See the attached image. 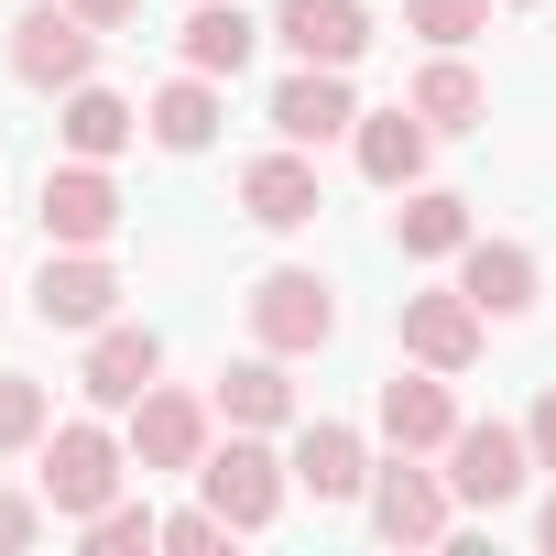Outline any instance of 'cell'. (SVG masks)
Segmentation results:
<instances>
[{"mask_svg": "<svg viewBox=\"0 0 556 556\" xmlns=\"http://www.w3.org/2000/svg\"><path fill=\"white\" fill-rule=\"evenodd\" d=\"M121 480H131V437H110L99 415L45 426V447H34V491H45V513H55V523L110 513V502H121Z\"/></svg>", "mask_w": 556, "mask_h": 556, "instance_id": "obj_1", "label": "cell"}, {"mask_svg": "<svg viewBox=\"0 0 556 556\" xmlns=\"http://www.w3.org/2000/svg\"><path fill=\"white\" fill-rule=\"evenodd\" d=\"M240 317H251V350L317 361V350L339 339V285H328V273H306V262H273L262 285L240 295Z\"/></svg>", "mask_w": 556, "mask_h": 556, "instance_id": "obj_2", "label": "cell"}, {"mask_svg": "<svg viewBox=\"0 0 556 556\" xmlns=\"http://www.w3.org/2000/svg\"><path fill=\"white\" fill-rule=\"evenodd\" d=\"M197 491H207V513H218L229 534H262L273 513H285V491H295V458H273L262 426H229V447L197 458Z\"/></svg>", "mask_w": 556, "mask_h": 556, "instance_id": "obj_3", "label": "cell"}, {"mask_svg": "<svg viewBox=\"0 0 556 556\" xmlns=\"http://www.w3.org/2000/svg\"><path fill=\"white\" fill-rule=\"evenodd\" d=\"M99 45H110V34L77 12V0H34V12L12 23V77L45 88V99H66V88L99 77Z\"/></svg>", "mask_w": 556, "mask_h": 556, "instance_id": "obj_4", "label": "cell"}, {"mask_svg": "<svg viewBox=\"0 0 556 556\" xmlns=\"http://www.w3.org/2000/svg\"><path fill=\"white\" fill-rule=\"evenodd\" d=\"M523 480H534V437L523 426H469L458 415V437H447V491L469 502V513H502V502H523Z\"/></svg>", "mask_w": 556, "mask_h": 556, "instance_id": "obj_5", "label": "cell"}, {"mask_svg": "<svg viewBox=\"0 0 556 556\" xmlns=\"http://www.w3.org/2000/svg\"><path fill=\"white\" fill-rule=\"evenodd\" d=\"M110 229H121V186H110V164H88V153L45 164V251H99Z\"/></svg>", "mask_w": 556, "mask_h": 556, "instance_id": "obj_6", "label": "cell"}, {"mask_svg": "<svg viewBox=\"0 0 556 556\" xmlns=\"http://www.w3.org/2000/svg\"><path fill=\"white\" fill-rule=\"evenodd\" d=\"M393 339H404V361H426V371H447V382H458V371L480 361L491 317H480L458 285H437V295H404V306H393Z\"/></svg>", "mask_w": 556, "mask_h": 556, "instance_id": "obj_7", "label": "cell"}, {"mask_svg": "<svg viewBox=\"0 0 556 556\" xmlns=\"http://www.w3.org/2000/svg\"><path fill=\"white\" fill-rule=\"evenodd\" d=\"M153 382H164V339H153V328H131V317L88 328V361H77V393H88L99 415H131V404H142Z\"/></svg>", "mask_w": 556, "mask_h": 556, "instance_id": "obj_8", "label": "cell"}, {"mask_svg": "<svg viewBox=\"0 0 556 556\" xmlns=\"http://www.w3.org/2000/svg\"><path fill=\"white\" fill-rule=\"evenodd\" d=\"M458 513L447 469H415V447H393V469H371V534L382 545H437Z\"/></svg>", "mask_w": 556, "mask_h": 556, "instance_id": "obj_9", "label": "cell"}, {"mask_svg": "<svg viewBox=\"0 0 556 556\" xmlns=\"http://www.w3.org/2000/svg\"><path fill=\"white\" fill-rule=\"evenodd\" d=\"M34 317L66 328V339L110 328V317H121V273H110V251H45V273H34Z\"/></svg>", "mask_w": 556, "mask_h": 556, "instance_id": "obj_10", "label": "cell"}, {"mask_svg": "<svg viewBox=\"0 0 556 556\" xmlns=\"http://www.w3.org/2000/svg\"><path fill=\"white\" fill-rule=\"evenodd\" d=\"M207 426H218V404H197V393L153 382V393L131 404V469H142V480H153V469H186V480H197V458H207Z\"/></svg>", "mask_w": 556, "mask_h": 556, "instance_id": "obj_11", "label": "cell"}, {"mask_svg": "<svg viewBox=\"0 0 556 556\" xmlns=\"http://www.w3.org/2000/svg\"><path fill=\"white\" fill-rule=\"evenodd\" d=\"M371 12L361 0H273V45H285L295 66H361L371 55Z\"/></svg>", "mask_w": 556, "mask_h": 556, "instance_id": "obj_12", "label": "cell"}, {"mask_svg": "<svg viewBox=\"0 0 556 556\" xmlns=\"http://www.w3.org/2000/svg\"><path fill=\"white\" fill-rule=\"evenodd\" d=\"M458 295H469L480 317H534L545 262H534L523 240H480V229H469V251H458Z\"/></svg>", "mask_w": 556, "mask_h": 556, "instance_id": "obj_13", "label": "cell"}, {"mask_svg": "<svg viewBox=\"0 0 556 556\" xmlns=\"http://www.w3.org/2000/svg\"><path fill=\"white\" fill-rule=\"evenodd\" d=\"M328 197H317V164H306V142H285V153H251L240 164V218L251 229H306Z\"/></svg>", "mask_w": 556, "mask_h": 556, "instance_id": "obj_14", "label": "cell"}, {"mask_svg": "<svg viewBox=\"0 0 556 556\" xmlns=\"http://www.w3.org/2000/svg\"><path fill=\"white\" fill-rule=\"evenodd\" d=\"M382 437L393 447H415V458H447V437H458V393H447V371H393L382 382Z\"/></svg>", "mask_w": 556, "mask_h": 556, "instance_id": "obj_15", "label": "cell"}, {"mask_svg": "<svg viewBox=\"0 0 556 556\" xmlns=\"http://www.w3.org/2000/svg\"><path fill=\"white\" fill-rule=\"evenodd\" d=\"M295 491H317V502H371V437L339 426V415L295 426Z\"/></svg>", "mask_w": 556, "mask_h": 556, "instance_id": "obj_16", "label": "cell"}, {"mask_svg": "<svg viewBox=\"0 0 556 556\" xmlns=\"http://www.w3.org/2000/svg\"><path fill=\"white\" fill-rule=\"evenodd\" d=\"M361 121V99H350V66H295L285 88H273V131H285V142H339Z\"/></svg>", "mask_w": 556, "mask_h": 556, "instance_id": "obj_17", "label": "cell"}, {"mask_svg": "<svg viewBox=\"0 0 556 556\" xmlns=\"http://www.w3.org/2000/svg\"><path fill=\"white\" fill-rule=\"evenodd\" d=\"M350 142H361V175H371L382 197L426 186V142H437V131H426V110H415V99H404V110H361V121H350Z\"/></svg>", "mask_w": 556, "mask_h": 556, "instance_id": "obj_18", "label": "cell"}, {"mask_svg": "<svg viewBox=\"0 0 556 556\" xmlns=\"http://www.w3.org/2000/svg\"><path fill=\"white\" fill-rule=\"evenodd\" d=\"M55 142H66V153H88V164H110V153H131V142H142V110H131L121 88H99V77H88V88H66Z\"/></svg>", "mask_w": 556, "mask_h": 556, "instance_id": "obj_19", "label": "cell"}, {"mask_svg": "<svg viewBox=\"0 0 556 556\" xmlns=\"http://www.w3.org/2000/svg\"><path fill=\"white\" fill-rule=\"evenodd\" d=\"M207 404H218L229 426H262V437H273V426H295V382H285V350H251V361H229Z\"/></svg>", "mask_w": 556, "mask_h": 556, "instance_id": "obj_20", "label": "cell"}, {"mask_svg": "<svg viewBox=\"0 0 556 556\" xmlns=\"http://www.w3.org/2000/svg\"><path fill=\"white\" fill-rule=\"evenodd\" d=\"M393 251H404V262H458V251H469V197H447V186H404V207H393Z\"/></svg>", "mask_w": 556, "mask_h": 556, "instance_id": "obj_21", "label": "cell"}, {"mask_svg": "<svg viewBox=\"0 0 556 556\" xmlns=\"http://www.w3.org/2000/svg\"><path fill=\"white\" fill-rule=\"evenodd\" d=\"M262 34H273V23H251L240 0H197V12H186V34H175V45H186V66H197V77H240Z\"/></svg>", "mask_w": 556, "mask_h": 556, "instance_id": "obj_22", "label": "cell"}, {"mask_svg": "<svg viewBox=\"0 0 556 556\" xmlns=\"http://www.w3.org/2000/svg\"><path fill=\"white\" fill-rule=\"evenodd\" d=\"M142 131L164 142V153H207L218 142V77H175V88H153V110H142Z\"/></svg>", "mask_w": 556, "mask_h": 556, "instance_id": "obj_23", "label": "cell"}, {"mask_svg": "<svg viewBox=\"0 0 556 556\" xmlns=\"http://www.w3.org/2000/svg\"><path fill=\"white\" fill-rule=\"evenodd\" d=\"M404 99L426 110V131H480V121H491V88H480V77H469L458 55H426Z\"/></svg>", "mask_w": 556, "mask_h": 556, "instance_id": "obj_24", "label": "cell"}, {"mask_svg": "<svg viewBox=\"0 0 556 556\" xmlns=\"http://www.w3.org/2000/svg\"><path fill=\"white\" fill-rule=\"evenodd\" d=\"M45 426H55V393H45L34 371H0V458H34Z\"/></svg>", "mask_w": 556, "mask_h": 556, "instance_id": "obj_25", "label": "cell"}, {"mask_svg": "<svg viewBox=\"0 0 556 556\" xmlns=\"http://www.w3.org/2000/svg\"><path fill=\"white\" fill-rule=\"evenodd\" d=\"M77 534H88V556H142V545H164V513H153V502H110V513H88Z\"/></svg>", "mask_w": 556, "mask_h": 556, "instance_id": "obj_26", "label": "cell"}, {"mask_svg": "<svg viewBox=\"0 0 556 556\" xmlns=\"http://www.w3.org/2000/svg\"><path fill=\"white\" fill-rule=\"evenodd\" d=\"M404 34H426L437 55H458L469 34H491V0H404Z\"/></svg>", "mask_w": 556, "mask_h": 556, "instance_id": "obj_27", "label": "cell"}, {"mask_svg": "<svg viewBox=\"0 0 556 556\" xmlns=\"http://www.w3.org/2000/svg\"><path fill=\"white\" fill-rule=\"evenodd\" d=\"M45 545V491H0V556H34Z\"/></svg>", "mask_w": 556, "mask_h": 556, "instance_id": "obj_28", "label": "cell"}, {"mask_svg": "<svg viewBox=\"0 0 556 556\" xmlns=\"http://www.w3.org/2000/svg\"><path fill=\"white\" fill-rule=\"evenodd\" d=\"M164 545H175V556H207V545H229V523L197 502V513H164Z\"/></svg>", "mask_w": 556, "mask_h": 556, "instance_id": "obj_29", "label": "cell"}, {"mask_svg": "<svg viewBox=\"0 0 556 556\" xmlns=\"http://www.w3.org/2000/svg\"><path fill=\"white\" fill-rule=\"evenodd\" d=\"M523 437H534V469H556V382L534 393V415H523Z\"/></svg>", "mask_w": 556, "mask_h": 556, "instance_id": "obj_30", "label": "cell"}, {"mask_svg": "<svg viewBox=\"0 0 556 556\" xmlns=\"http://www.w3.org/2000/svg\"><path fill=\"white\" fill-rule=\"evenodd\" d=\"M77 12H88L99 34H131V23H142V0H77Z\"/></svg>", "mask_w": 556, "mask_h": 556, "instance_id": "obj_31", "label": "cell"}, {"mask_svg": "<svg viewBox=\"0 0 556 556\" xmlns=\"http://www.w3.org/2000/svg\"><path fill=\"white\" fill-rule=\"evenodd\" d=\"M534 545H545V556H556V491H545V513H534Z\"/></svg>", "mask_w": 556, "mask_h": 556, "instance_id": "obj_32", "label": "cell"}, {"mask_svg": "<svg viewBox=\"0 0 556 556\" xmlns=\"http://www.w3.org/2000/svg\"><path fill=\"white\" fill-rule=\"evenodd\" d=\"M502 12H534V0H502Z\"/></svg>", "mask_w": 556, "mask_h": 556, "instance_id": "obj_33", "label": "cell"}]
</instances>
